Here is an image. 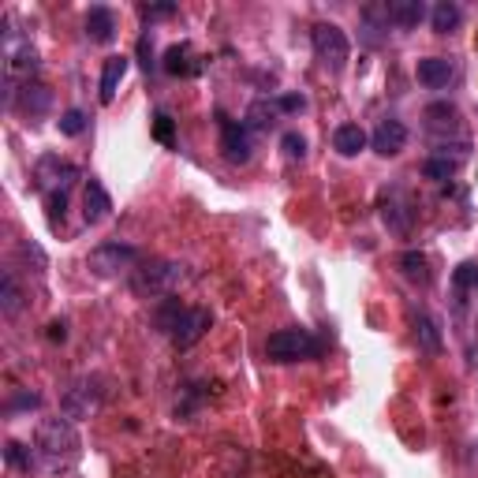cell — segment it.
Wrapping results in <instances>:
<instances>
[{"label": "cell", "instance_id": "obj_9", "mask_svg": "<svg viewBox=\"0 0 478 478\" xmlns=\"http://www.w3.org/2000/svg\"><path fill=\"white\" fill-rule=\"evenodd\" d=\"M221 120V154L224 161H232V164H247L255 157V138H251V128L247 123H236V120Z\"/></svg>", "mask_w": 478, "mask_h": 478}, {"label": "cell", "instance_id": "obj_33", "mask_svg": "<svg viewBox=\"0 0 478 478\" xmlns=\"http://www.w3.org/2000/svg\"><path fill=\"white\" fill-rule=\"evenodd\" d=\"M154 138L164 142V147H172V142H176V123H172L169 113H157L154 116Z\"/></svg>", "mask_w": 478, "mask_h": 478}, {"label": "cell", "instance_id": "obj_3", "mask_svg": "<svg viewBox=\"0 0 478 478\" xmlns=\"http://www.w3.org/2000/svg\"><path fill=\"white\" fill-rule=\"evenodd\" d=\"M183 281H187V265L157 258V262H142L131 273V292H138V296H172Z\"/></svg>", "mask_w": 478, "mask_h": 478}, {"label": "cell", "instance_id": "obj_16", "mask_svg": "<svg viewBox=\"0 0 478 478\" xmlns=\"http://www.w3.org/2000/svg\"><path fill=\"white\" fill-rule=\"evenodd\" d=\"M128 68H131V60L123 56V53H116V56H109L105 64H101V82H97V90H101V101H109L116 97V90H120V82H123V75H128Z\"/></svg>", "mask_w": 478, "mask_h": 478}, {"label": "cell", "instance_id": "obj_30", "mask_svg": "<svg viewBox=\"0 0 478 478\" xmlns=\"http://www.w3.org/2000/svg\"><path fill=\"white\" fill-rule=\"evenodd\" d=\"M456 169H460V161H449V157H426L423 161V176L426 180H449V176H456Z\"/></svg>", "mask_w": 478, "mask_h": 478}, {"label": "cell", "instance_id": "obj_29", "mask_svg": "<svg viewBox=\"0 0 478 478\" xmlns=\"http://www.w3.org/2000/svg\"><path fill=\"white\" fill-rule=\"evenodd\" d=\"M183 303L180 299H164L161 306H157V314H154V322H157V329L161 332H172L176 329V322H180V314H183Z\"/></svg>", "mask_w": 478, "mask_h": 478}, {"label": "cell", "instance_id": "obj_11", "mask_svg": "<svg viewBox=\"0 0 478 478\" xmlns=\"http://www.w3.org/2000/svg\"><path fill=\"white\" fill-rule=\"evenodd\" d=\"M161 68H164V75H172V79H191V75H198L205 68V60L191 49V41H180V46L164 49Z\"/></svg>", "mask_w": 478, "mask_h": 478}, {"label": "cell", "instance_id": "obj_7", "mask_svg": "<svg viewBox=\"0 0 478 478\" xmlns=\"http://www.w3.org/2000/svg\"><path fill=\"white\" fill-rule=\"evenodd\" d=\"M38 68H41L38 49L19 30H12V23H8V30H4V79H12V82L15 79H27L30 82V75Z\"/></svg>", "mask_w": 478, "mask_h": 478}, {"label": "cell", "instance_id": "obj_20", "mask_svg": "<svg viewBox=\"0 0 478 478\" xmlns=\"http://www.w3.org/2000/svg\"><path fill=\"white\" fill-rule=\"evenodd\" d=\"M423 19H426V4H423V0H392V4H389V23L392 27L411 30V27H419Z\"/></svg>", "mask_w": 478, "mask_h": 478}, {"label": "cell", "instance_id": "obj_1", "mask_svg": "<svg viewBox=\"0 0 478 478\" xmlns=\"http://www.w3.org/2000/svg\"><path fill=\"white\" fill-rule=\"evenodd\" d=\"M34 452L38 467L46 474H64L79 464L82 456V438L71 419H46L34 433Z\"/></svg>", "mask_w": 478, "mask_h": 478}, {"label": "cell", "instance_id": "obj_24", "mask_svg": "<svg viewBox=\"0 0 478 478\" xmlns=\"http://www.w3.org/2000/svg\"><path fill=\"white\" fill-rule=\"evenodd\" d=\"M460 19H464V12H460V4H452V0H441V4H433V12H430V23L438 34H452L460 27Z\"/></svg>", "mask_w": 478, "mask_h": 478}, {"label": "cell", "instance_id": "obj_10", "mask_svg": "<svg viewBox=\"0 0 478 478\" xmlns=\"http://www.w3.org/2000/svg\"><path fill=\"white\" fill-rule=\"evenodd\" d=\"M210 325H214V314H210V310H205V306H187L169 337H172L176 348H195V344L205 337V329H210Z\"/></svg>", "mask_w": 478, "mask_h": 478}, {"label": "cell", "instance_id": "obj_27", "mask_svg": "<svg viewBox=\"0 0 478 478\" xmlns=\"http://www.w3.org/2000/svg\"><path fill=\"white\" fill-rule=\"evenodd\" d=\"M415 340H419L423 351H441V332H438V322H433L430 314L415 318Z\"/></svg>", "mask_w": 478, "mask_h": 478}, {"label": "cell", "instance_id": "obj_34", "mask_svg": "<svg viewBox=\"0 0 478 478\" xmlns=\"http://www.w3.org/2000/svg\"><path fill=\"white\" fill-rule=\"evenodd\" d=\"M34 407H41V397H38V392H30V389H19L15 392V397L8 400V415H15V411H34Z\"/></svg>", "mask_w": 478, "mask_h": 478}, {"label": "cell", "instance_id": "obj_4", "mask_svg": "<svg viewBox=\"0 0 478 478\" xmlns=\"http://www.w3.org/2000/svg\"><path fill=\"white\" fill-rule=\"evenodd\" d=\"M138 265H142L138 247L120 243V239L101 243V247H94V251L87 255V269H90L94 277H120V273H135Z\"/></svg>", "mask_w": 478, "mask_h": 478}, {"label": "cell", "instance_id": "obj_36", "mask_svg": "<svg viewBox=\"0 0 478 478\" xmlns=\"http://www.w3.org/2000/svg\"><path fill=\"white\" fill-rule=\"evenodd\" d=\"M273 101H277L281 113H303V109H306V97H303V94H277Z\"/></svg>", "mask_w": 478, "mask_h": 478}, {"label": "cell", "instance_id": "obj_2", "mask_svg": "<svg viewBox=\"0 0 478 478\" xmlns=\"http://www.w3.org/2000/svg\"><path fill=\"white\" fill-rule=\"evenodd\" d=\"M265 356L273 363H303L322 356V340L310 329H277L265 337Z\"/></svg>", "mask_w": 478, "mask_h": 478}, {"label": "cell", "instance_id": "obj_38", "mask_svg": "<svg viewBox=\"0 0 478 478\" xmlns=\"http://www.w3.org/2000/svg\"><path fill=\"white\" fill-rule=\"evenodd\" d=\"M138 64H142V71H154V41H150V34H142L138 38Z\"/></svg>", "mask_w": 478, "mask_h": 478}, {"label": "cell", "instance_id": "obj_14", "mask_svg": "<svg viewBox=\"0 0 478 478\" xmlns=\"http://www.w3.org/2000/svg\"><path fill=\"white\" fill-rule=\"evenodd\" d=\"M113 214V198L105 191V183L101 180H87V191H82V217H87V224H101Z\"/></svg>", "mask_w": 478, "mask_h": 478}, {"label": "cell", "instance_id": "obj_39", "mask_svg": "<svg viewBox=\"0 0 478 478\" xmlns=\"http://www.w3.org/2000/svg\"><path fill=\"white\" fill-rule=\"evenodd\" d=\"M138 15L142 19H169V15H176V4H142Z\"/></svg>", "mask_w": 478, "mask_h": 478}, {"label": "cell", "instance_id": "obj_17", "mask_svg": "<svg viewBox=\"0 0 478 478\" xmlns=\"http://www.w3.org/2000/svg\"><path fill=\"white\" fill-rule=\"evenodd\" d=\"M382 217L392 232H407L411 228V210H407V198L404 191H385L382 195Z\"/></svg>", "mask_w": 478, "mask_h": 478}, {"label": "cell", "instance_id": "obj_18", "mask_svg": "<svg viewBox=\"0 0 478 478\" xmlns=\"http://www.w3.org/2000/svg\"><path fill=\"white\" fill-rule=\"evenodd\" d=\"M366 131L359 128V123H340L337 131H332V150H337L340 157H359L366 150Z\"/></svg>", "mask_w": 478, "mask_h": 478}, {"label": "cell", "instance_id": "obj_37", "mask_svg": "<svg viewBox=\"0 0 478 478\" xmlns=\"http://www.w3.org/2000/svg\"><path fill=\"white\" fill-rule=\"evenodd\" d=\"M456 284H460V288H471V292H478V265L467 262V265L456 269Z\"/></svg>", "mask_w": 478, "mask_h": 478}, {"label": "cell", "instance_id": "obj_13", "mask_svg": "<svg viewBox=\"0 0 478 478\" xmlns=\"http://www.w3.org/2000/svg\"><path fill=\"white\" fill-rule=\"evenodd\" d=\"M415 75H419V82H423L426 90H445L449 82L456 79V64H452L449 56H426V60H419Z\"/></svg>", "mask_w": 478, "mask_h": 478}, {"label": "cell", "instance_id": "obj_31", "mask_svg": "<svg viewBox=\"0 0 478 478\" xmlns=\"http://www.w3.org/2000/svg\"><path fill=\"white\" fill-rule=\"evenodd\" d=\"M87 113L82 109H68L64 116H60V135H68V138H79L82 131H87Z\"/></svg>", "mask_w": 478, "mask_h": 478}, {"label": "cell", "instance_id": "obj_25", "mask_svg": "<svg viewBox=\"0 0 478 478\" xmlns=\"http://www.w3.org/2000/svg\"><path fill=\"white\" fill-rule=\"evenodd\" d=\"M0 310H4V318H15L23 310V292H19V281L12 269L0 277Z\"/></svg>", "mask_w": 478, "mask_h": 478}, {"label": "cell", "instance_id": "obj_6", "mask_svg": "<svg viewBox=\"0 0 478 478\" xmlns=\"http://www.w3.org/2000/svg\"><path fill=\"white\" fill-rule=\"evenodd\" d=\"M101 397H105L101 378H94V373H82V378H75L64 389V397H60V411H64V419H87L90 411H97Z\"/></svg>", "mask_w": 478, "mask_h": 478}, {"label": "cell", "instance_id": "obj_35", "mask_svg": "<svg viewBox=\"0 0 478 478\" xmlns=\"http://www.w3.org/2000/svg\"><path fill=\"white\" fill-rule=\"evenodd\" d=\"M46 205H49V224H53V228H60V221H64V210H68V191L46 195Z\"/></svg>", "mask_w": 478, "mask_h": 478}, {"label": "cell", "instance_id": "obj_23", "mask_svg": "<svg viewBox=\"0 0 478 478\" xmlns=\"http://www.w3.org/2000/svg\"><path fill=\"white\" fill-rule=\"evenodd\" d=\"M426 123H430V131H456L460 128V109L449 105V101H433L426 109Z\"/></svg>", "mask_w": 478, "mask_h": 478}, {"label": "cell", "instance_id": "obj_28", "mask_svg": "<svg viewBox=\"0 0 478 478\" xmlns=\"http://www.w3.org/2000/svg\"><path fill=\"white\" fill-rule=\"evenodd\" d=\"M4 460H8V467L30 471V467H38V452H30L27 445H19V441H8L4 445Z\"/></svg>", "mask_w": 478, "mask_h": 478}, {"label": "cell", "instance_id": "obj_26", "mask_svg": "<svg viewBox=\"0 0 478 478\" xmlns=\"http://www.w3.org/2000/svg\"><path fill=\"white\" fill-rule=\"evenodd\" d=\"M277 101H255L251 109H247V128H255V131H269L277 123Z\"/></svg>", "mask_w": 478, "mask_h": 478}, {"label": "cell", "instance_id": "obj_12", "mask_svg": "<svg viewBox=\"0 0 478 478\" xmlns=\"http://www.w3.org/2000/svg\"><path fill=\"white\" fill-rule=\"evenodd\" d=\"M370 147H373V154H382V157H397V154L407 147V128H404V120L385 116L378 128H373Z\"/></svg>", "mask_w": 478, "mask_h": 478}, {"label": "cell", "instance_id": "obj_22", "mask_svg": "<svg viewBox=\"0 0 478 478\" xmlns=\"http://www.w3.org/2000/svg\"><path fill=\"white\" fill-rule=\"evenodd\" d=\"M397 265H400V273H404L407 281H415V284H430V281H433L430 258H426L423 251H404V255L397 258Z\"/></svg>", "mask_w": 478, "mask_h": 478}, {"label": "cell", "instance_id": "obj_15", "mask_svg": "<svg viewBox=\"0 0 478 478\" xmlns=\"http://www.w3.org/2000/svg\"><path fill=\"white\" fill-rule=\"evenodd\" d=\"M389 4H370V8H363V41L370 49H378L382 41L389 38Z\"/></svg>", "mask_w": 478, "mask_h": 478}, {"label": "cell", "instance_id": "obj_21", "mask_svg": "<svg viewBox=\"0 0 478 478\" xmlns=\"http://www.w3.org/2000/svg\"><path fill=\"white\" fill-rule=\"evenodd\" d=\"M53 105V90L41 87V82H23V90H19V109L30 113V116H41L49 113Z\"/></svg>", "mask_w": 478, "mask_h": 478}, {"label": "cell", "instance_id": "obj_8", "mask_svg": "<svg viewBox=\"0 0 478 478\" xmlns=\"http://www.w3.org/2000/svg\"><path fill=\"white\" fill-rule=\"evenodd\" d=\"M79 169L68 161H60L56 154H46L38 161V169H34V187L41 195H56V191H68V187L75 183Z\"/></svg>", "mask_w": 478, "mask_h": 478}, {"label": "cell", "instance_id": "obj_19", "mask_svg": "<svg viewBox=\"0 0 478 478\" xmlns=\"http://www.w3.org/2000/svg\"><path fill=\"white\" fill-rule=\"evenodd\" d=\"M87 38L97 41V46H105V41L116 38V15H113V8L97 4V8L87 12Z\"/></svg>", "mask_w": 478, "mask_h": 478}, {"label": "cell", "instance_id": "obj_5", "mask_svg": "<svg viewBox=\"0 0 478 478\" xmlns=\"http://www.w3.org/2000/svg\"><path fill=\"white\" fill-rule=\"evenodd\" d=\"M310 46H314V56L318 64L332 75H340L348 68V56H351V41L348 34L337 27V23H318L314 30H310Z\"/></svg>", "mask_w": 478, "mask_h": 478}, {"label": "cell", "instance_id": "obj_32", "mask_svg": "<svg viewBox=\"0 0 478 478\" xmlns=\"http://www.w3.org/2000/svg\"><path fill=\"white\" fill-rule=\"evenodd\" d=\"M281 150H284L288 161H303V157H306V138H303L299 131H284Z\"/></svg>", "mask_w": 478, "mask_h": 478}, {"label": "cell", "instance_id": "obj_40", "mask_svg": "<svg viewBox=\"0 0 478 478\" xmlns=\"http://www.w3.org/2000/svg\"><path fill=\"white\" fill-rule=\"evenodd\" d=\"M49 340H68V325L64 322H53L49 325Z\"/></svg>", "mask_w": 478, "mask_h": 478}]
</instances>
